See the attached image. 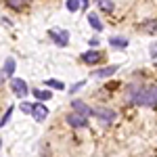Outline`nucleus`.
<instances>
[{
    "label": "nucleus",
    "instance_id": "obj_2",
    "mask_svg": "<svg viewBox=\"0 0 157 157\" xmlns=\"http://www.w3.org/2000/svg\"><path fill=\"white\" fill-rule=\"evenodd\" d=\"M92 115H94L101 124H111V121L115 120V111H111V109H107V107L92 109Z\"/></svg>",
    "mask_w": 157,
    "mask_h": 157
},
{
    "label": "nucleus",
    "instance_id": "obj_19",
    "mask_svg": "<svg viewBox=\"0 0 157 157\" xmlns=\"http://www.w3.org/2000/svg\"><path fill=\"white\" fill-rule=\"evenodd\" d=\"M11 115H13V107H9V109H6V113H4V117L0 120V128H2V126H6V121L11 120Z\"/></svg>",
    "mask_w": 157,
    "mask_h": 157
},
{
    "label": "nucleus",
    "instance_id": "obj_20",
    "mask_svg": "<svg viewBox=\"0 0 157 157\" xmlns=\"http://www.w3.org/2000/svg\"><path fill=\"white\" fill-rule=\"evenodd\" d=\"M21 111H23V113H32V111H34V105H29V103H21Z\"/></svg>",
    "mask_w": 157,
    "mask_h": 157
},
{
    "label": "nucleus",
    "instance_id": "obj_22",
    "mask_svg": "<svg viewBox=\"0 0 157 157\" xmlns=\"http://www.w3.org/2000/svg\"><path fill=\"white\" fill-rule=\"evenodd\" d=\"M151 57H157V42L151 44Z\"/></svg>",
    "mask_w": 157,
    "mask_h": 157
},
{
    "label": "nucleus",
    "instance_id": "obj_9",
    "mask_svg": "<svg viewBox=\"0 0 157 157\" xmlns=\"http://www.w3.org/2000/svg\"><path fill=\"white\" fill-rule=\"evenodd\" d=\"M88 23H90V27H92V29H97V32H101V29H103V23H101V19H98L94 13H88Z\"/></svg>",
    "mask_w": 157,
    "mask_h": 157
},
{
    "label": "nucleus",
    "instance_id": "obj_6",
    "mask_svg": "<svg viewBox=\"0 0 157 157\" xmlns=\"http://www.w3.org/2000/svg\"><path fill=\"white\" fill-rule=\"evenodd\" d=\"M67 124L71 126V128H84L88 120H86L84 115H80V113H71V115H67Z\"/></svg>",
    "mask_w": 157,
    "mask_h": 157
},
{
    "label": "nucleus",
    "instance_id": "obj_15",
    "mask_svg": "<svg viewBox=\"0 0 157 157\" xmlns=\"http://www.w3.org/2000/svg\"><path fill=\"white\" fill-rule=\"evenodd\" d=\"M34 97H36L38 101H48L50 92H48V90H40V88H38V90H34Z\"/></svg>",
    "mask_w": 157,
    "mask_h": 157
},
{
    "label": "nucleus",
    "instance_id": "obj_24",
    "mask_svg": "<svg viewBox=\"0 0 157 157\" xmlns=\"http://www.w3.org/2000/svg\"><path fill=\"white\" fill-rule=\"evenodd\" d=\"M2 80H4V73H0V84H2Z\"/></svg>",
    "mask_w": 157,
    "mask_h": 157
},
{
    "label": "nucleus",
    "instance_id": "obj_18",
    "mask_svg": "<svg viewBox=\"0 0 157 157\" xmlns=\"http://www.w3.org/2000/svg\"><path fill=\"white\" fill-rule=\"evenodd\" d=\"M23 2H25V0H6V4H9L11 9H17V11L23 6Z\"/></svg>",
    "mask_w": 157,
    "mask_h": 157
},
{
    "label": "nucleus",
    "instance_id": "obj_8",
    "mask_svg": "<svg viewBox=\"0 0 157 157\" xmlns=\"http://www.w3.org/2000/svg\"><path fill=\"white\" fill-rule=\"evenodd\" d=\"M32 115H34V120L36 121H44L46 120V115H48V109L44 107V105H34V111H32Z\"/></svg>",
    "mask_w": 157,
    "mask_h": 157
},
{
    "label": "nucleus",
    "instance_id": "obj_10",
    "mask_svg": "<svg viewBox=\"0 0 157 157\" xmlns=\"http://www.w3.org/2000/svg\"><path fill=\"white\" fill-rule=\"evenodd\" d=\"M140 27H143V32H147V34H157V19L145 21V23L140 25Z\"/></svg>",
    "mask_w": 157,
    "mask_h": 157
},
{
    "label": "nucleus",
    "instance_id": "obj_14",
    "mask_svg": "<svg viewBox=\"0 0 157 157\" xmlns=\"http://www.w3.org/2000/svg\"><path fill=\"white\" fill-rule=\"evenodd\" d=\"M97 2H98V6H101V11H105V13L113 11V2L111 0H97Z\"/></svg>",
    "mask_w": 157,
    "mask_h": 157
},
{
    "label": "nucleus",
    "instance_id": "obj_4",
    "mask_svg": "<svg viewBox=\"0 0 157 157\" xmlns=\"http://www.w3.org/2000/svg\"><path fill=\"white\" fill-rule=\"evenodd\" d=\"M50 38H52L59 46H67V42H69V34H67L65 29H52V32H50Z\"/></svg>",
    "mask_w": 157,
    "mask_h": 157
},
{
    "label": "nucleus",
    "instance_id": "obj_17",
    "mask_svg": "<svg viewBox=\"0 0 157 157\" xmlns=\"http://www.w3.org/2000/svg\"><path fill=\"white\" fill-rule=\"evenodd\" d=\"M80 6H82V2H80V0H67V11L75 13Z\"/></svg>",
    "mask_w": 157,
    "mask_h": 157
},
{
    "label": "nucleus",
    "instance_id": "obj_16",
    "mask_svg": "<svg viewBox=\"0 0 157 157\" xmlns=\"http://www.w3.org/2000/svg\"><path fill=\"white\" fill-rule=\"evenodd\" d=\"M46 86H50V88H57V90H65V84H63L61 80H46Z\"/></svg>",
    "mask_w": 157,
    "mask_h": 157
},
{
    "label": "nucleus",
    "instance_id": "obj_7",
    "mask_svg": "<svg viewBox=\"0 0 157 157\" xmlns=\"http://www.w3.org/2000/svg\"><path fill=\"white\" fill-rule=\"evenodd\" d=\"M101 59H103V55H101L98 50H88V52H84V55H82V61H84V63H88V65H94V63H98Z\"/></svg>",
    "mask_w": 157,
    "mask_h": 157
},
{
    "label": "nucleus",
    "instance_id": "obj_23",
    "mask_svg": "<svg viewBox=\"0 0 157 157\" xmlns=\"http://www.w3.org/2000/svg\"><path fill=\"white\" fill-rule=\"evenodd\" d=\"M80 2H82V6H84V9L88 6V0H80Z\"/></svg>",
    "mask_w": 157,
    "mask_h": 157
},
{
    "label": "nucleus",
    "instance_id": "obj_21",
    "mask_svg": "<svg viewBox=\"0 0 157 157\" xmlns=\"http://www.w3.org/2000/svg\"><path fill=\"white\" fill-rule=\"evenodd\" d=\"M84 84H86V82H78V84H75V86H71V90H69V92H71V94H73L75 90H80V88H82V86H84Z\"/></svg>",
    "mask_w": 157,
    "mask_h": 157
},
{
    "label": "nucleus",
    "instance_id": "obj_12",
    "mask_svg": "<svg viewBox=\"0 0 157 157\" xmlns=\"http://www.w3.org/2000/svg\"><path fill=\"white\" fill-rule=\"evenodd\" d=\"M13 71H15V59H6V63H4V69H2V73L6 75V78H11Z\"/></svg>",
    "mask_w": 157,
    "mask_h": 157
},
{
    "label": "nucleus",
    "instance_id": "obj_1",
    "mask_svg": "<svg viewBox=\"0 0 157 157\" xmlns=\"http://www.w3.org/2000/svg\"><path fill=\"white\" fill-rule=\"evenodd\" d=\"M136 105H145V107H155L157 105V88L155 86H147V88H140L138 94L132 98Z\"/></svg>",
    "mask_w": 157,
    "mask_h": 157
},
{
    "label": "nucleus",
    "instance_id": "obj_11",
    "mask_svg": "<svg viewBox=\"0 0 157 157\" xmlns=\"http://www.w3.org/2000/svg\"><path fill=\"white\" fill-rule=\"evenodd\" d=\"M115 71H117V65H111V67H107V69H98V71H94V75H97V78H109V75H113Z\"/></svg>",
    "mask_w": 157,
    "mask_h": 157
},
{
    "label": "nucleus",
    "instance_id": "obj_13",
    "mask_svg": "<svg viewBox=\"0 0 157 157\" xmlns=\"http://www.w3.org/2000/svg\"><path fill=\"white\" fill-rule=\"evenodd\" d=\"M109 44L115 46V48H126V46H128V40H126V38H111Z\"/></svg>",
    "mask_w": 157,
    "mask_h": 157
},
{
    "label": "nucleus",
    "instance_id": "obj_3",
    "mask_svg": "<svg viewBox=\"0 0 157 157\" xmlns=\"http://www.w3.org/2000/svg\"><path fill=\"white\" fill-rule=\"evenodd\" d=\"M11 88H13V92H15L17 97L25 98V94H27V84H25L23 80H19V78H13V80H11Z\"/></svg>",
    "mask_w": 157,
    "mask_h": 157
},
{
    "label": "nucleus",
    "instance_id": "obj_25",
    "mask_svg": "<svg viewBox=\"0 0 157 157\" xmlns=\"http://www.w3.org/2000/svg\"><path fill=\"white\" fill-rule=\"evenodd\" d=\"M0 147H2V140H0Z\"/></svg>",
    "mask_w": 157,
    "mask_h": 157
},
{
    "label": "nucleus",
    "instance_id": "obj_5",
    "mask_svg": "<svg viewBox=\"0 0 157 157\" xmlns=\"http://www.w3.org/2000/svg\"><path fill=\"white\" fill-rule=\"evenodd\" d=\"M71 109L75 111V113L84 115V117H90V115H92V109L88 107L86 103H82V101H71Z\"/></svg>",
    "mask_w": 157,
    "mask_h": 157
}]
</instances>
